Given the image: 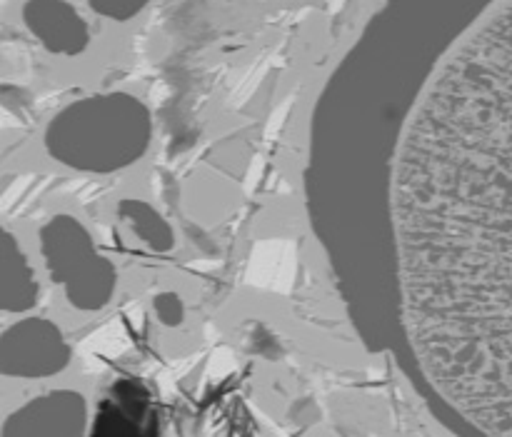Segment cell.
<instances>
[{
	"label": "cell",
	"mask_w": 512,
	"mask_h": 437,
	"mask_svg": "<svg viewBox=\"0 0 512 437\" xmlns=\"http://www.w3.org/2000/svg\"><path fill=\"white\" fill-rule=\"evenodd\" d=\"M393 225L425 378L485 435L512 437V0L450 45L415 100Z\"/></svg>",
	"instance_id": "obj_1"
},
{
	"label": "cell",
	"mask_w": 512,
	"mask_h": 437,
	"mask_svg": "<svg viewBox=\"0 0 512 437\" xmlns=\"http://www.w3.org/2000/svg\"><path fill=\"white\" fill-rule=\"evenodd\" d=\"M63 363L65 345L60 333L43 320H28L0 338V375L35 378L55 373Z\"/></svg>",
	"instance_id": "obj_3"
},
{
	"label": "cell",
	"mask_w": 512,
	"mask_h": 437,
	"mask_svg": "<svg viewBox=\"0 0 512 437\" xmlns=\"http://www.w3.org/2000/svg\"><path fill=\"white\" fill-rule=\"evenodd\" d=\"M153 133L150 113L128 93H103L75 100L48 125L50 155L70 168H123L145 153Z\"/></svg>",
	"instance_id": "obj_2"
},
{
	"label": "cell",
	"mask_w": 512,
	"mask_h": 437,
	"mask_svg": "<svg viewBox=\"0 0 512 437\" xmlns=\"http://www.w3.org/2000/svg\"><path fill=\"white\" fill-rule=\"evenodd\" d=\"M83 405L73 395H45L33 400L3 425V437H80Z\"/></svg>",
	"instance_id": "obj_5"
},
{
	"label": "cell",
	"mask_w": 512,
	"mask_h": 437,
	"mask_svg": "<svg viewBox=\"0 0 512 437\" xmlns=\"http://www.w3.org/2000/svg\"><path fill=\"white\" fill-rule=\"evenodd\" d=\"M148 3L150 0H88L95 13L108 20H118V23L135 18Z\"/></svg>",
	"instance_id": "obj_7"
},
{
	"label": "cell",
	"mask_w": 512,
	"mask_h": 437,
	"mask_svg": "<svg viewBox=\"0 0 512 437\" xmlns=\"http://www.w3.org/2000/svg\"><path fill=\"white\" fill-rule=\"evenodd\" d=\"M35 298V283L25 258L13 240L0 233V310L28 308Z\"/></svg>",
	"instance_id": "obj_6"
},
{
	"label": "cell",
	"mask_w": 512,
	"mask_h": 437,
	"mask_svg": "<svg viewBox=\"0 0 512 437\" xmlns=\"http://www.w3.org/2000/svg\"><path fill=\"white\" fill-rule=\"evenodd\" d=\"M23 20L30 33L55 55L83 53L90 40L85 20L65 0H28Z\"/></svg>",
	"instance_id": "obj_4"
}]
</instances>
